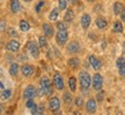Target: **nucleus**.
I'll list each match as a JSON object with an SVG mask.
<instances>
[{
	"label": "nucleus",
	"instance_id": "1",
	"mask_svg": "<svg viewBox=\"0 0 125 115\" xmlns=\"http://www.w3.org/2000/svg\"><path fill=\"white\" fill-rule=\"evenodd\" d=\"M41 89H40V92L41 96H48L50 93L52 92V85H51V81L49 80V77H42L40 82Z\"/></svg>",
	"mask_w": 125,
	"mask_h": 115
},
{
	"label": "nucleus",
	"instance_id": "2",
	"mask_svg": "<svg viewBox=\"0 0 125 115\" xmlns=\"http://www.w3.org/2000/svg\"><path fill=\"white\" fill-rule=\"evenodd\" d=\"M79 81H80V85H81V91H87L90 88L92 78H90V75L87 71H80Z\"/></svg>",
	"mask_w": 125,
	"mask_h": 115
},
{
	"label": "nucleus",
	"instance_id": "3",
	"mask_svg": "<svg viewBox=\"0 0 125 115\" xmlns=\"http://www.w3.org/2000/svg\"><path fill=\"white\" fill-rule=\"evenodd\" d=\"M67 39H68V33L66 30H58L57 35H56V40H57V44L59 46H64L66 44Z\"/></svg>",
	"mask_w": 125,
	"mask_h": 115
},
{
	"label": "nucleus",
	"instance_id": "4",
	"mask_svg": "<svg viewBox=\"0 0 125 115\" xmlns=\"http://www.w3.org/2000/svg\"><path fill=\"white\" fill-rule=\"evenodd\" d=\"M26 49H28L29 53H30V55L32 58L37 59V58L40 57V49H38V46L36 45V43H34V41H29V43L26 45Z\"/></svg>",
	"mask_w": 125,
	"mask_h": 115
},
{
	"label": "nucleus",
	"instance_id": "5",
	"mask_svg": "<svg viewBox=\"0 0 125 115\" xmlns=\"http://www.w3.org/2000/svg\"><path fill=\"white\" fill-rule=\"evenodd\" d=\"M92 83H93V88L96 90V91H100L103 86V78L100 74H95L93 76V80H92Z\"/></svg>",
	"mask_w": 125,
	"mask_h": 115
},
{
	"label": "nucleus",
	"instance_id": "6",
	"mask_svg": "<svg viewBox=\"0 0 125 115\" xmlns=\"http://www.w3.org/2000/svg\"><path fill=\"white\" fill-rule=\"evenodd\" d=\"M53 84L57 90H62L64 89V81H62L60 73H58V71H56L53 75Z\"/></svg>",
	"mask_w": 125,
	"mask_h": 115
},
{
	"label": "nucleus",
	"instance_id": "7",
	"mask_svg": "<svg viewBox=\"0 0 125 115\" xmlns=\"http://www.w3.org/2000/svg\"><path fill=\"white\" fill-rule=\"evenodd\" d=\"M49 108H50V111H52V112L58 111L59 108H60V100H59L58 97H52L49 100Z\"/></svg>",
	"mask_w": 125,
	"mask_h": 115
},
{
	"label": "nucleus",
	"instance_id": "8",
	"mask_svg": "<svg viewBox=\"0 0 125 115\" xmlns=\"http://www.w3.org/2000/svg\"><path fill=\"white\" fill-rule=\"evenodd\" d=\"M36 93H37L36 89L34 88L32 85H29V86L26 88L24 92H23V98H24L26 100H27V99H32V98L36 96Z\"/></svg>",
	"mask_w": 125,
	"mask_h": 115
},
{
	"label": "nucleus",
	"instance_id": "9",
	"mask_svg": "<svg viewBox=\"0 0 125 115\" xmlns=\"http://www.w3.org/2000/svg\"><path fill=\"white\" fill-rule=\"evenodd\" d=\"M80 44L78 43V41H72V43H70L68 44V46H67V52L70 54H76L80 52Z\"/></svg>",
	"mask_w": 125,
	"mask_h": 115
},
{
	"label": "nucleus",
	"instance_id": "10",
	"mask_svg": "<svg viewBox=\"0 0 125 115\" xmlns=\"http://www.w3.org/2000/svg\"><path fill=\"white\" fill-rule=\"evenodd\" d=\"M6 49H8V51H10V52H18L19 49H20V43H19L18 40L12 39L10 41H8V43H7V45H6Z\"/></svg>",
	"mask_w": 125,
	"mask_h": 115
},
{
	"label": "nucleus",
	"instance_id": "11",
	"mask_svg": "<svg viewBox=\"0 0 125 115\" xmlns=\"http://www.w3.org/2000/svg\"><path fill=\"white\" fill-rule=\"evenodd\" d=\"M90 22H92L90 15H88V14H83L82 17H81V27H82V29H83V30H87L90 25Z\"/></svg>",
	"mask_w": 125,
	"mask_h": 115
},
{
	"label": "nucleus",
	"instance_id": "12",
	"mask_svg": "<svg viewBox=\"0 0 125 115\" xmlns=\"http://www.w3.org/2000/svg\"><path fill=\"white\" fill-rule=\"evenodd\" d=\"M89 63L92 65V67H93L95 70H98V69H101V66H102V63H101V61L98 60L97 58L95 57V55H89Z\"/></svg>",
	"mask_w": 125,
	"mask_h": 115
},
{
	"label": "nucleus",
	"instance_id": "13",
	"mask_svg": "<svg viewBox=\"0 0 125 115\" xmlns=\"http://www.w3.org/2000/svg\"><path fill=\"white\" fill-rule=\"evenodd\" d=\"M21 71H22L23 76L29 77V76H31L34 74V68H32V66H30V65H23V66L21 67Z\"/></svg>",
	"mask_w": 125,
	"mask_h": 115
},
{
	"label": "nucleus",
	"instance_id": "14",
	"mask_svg": "<svg viewBox=\"0 0 125 115\" xmlns=\"http://www.w3.org/2000/svg\"><path fill=\"white\" fill-rule=\"evenodd\" d=\"M117 68H118V71L121 76L125 75V59L123 57H121L118 60H117Z\"/></svg>",
	"mask_w": 125,
	"mask_h": 115
},
{
	"label": "nucleus",
	"instance_id": "15",
	"mask_svg": "<svg viewBox=\"0 0 125 115\" xmlns=\"http://www.w3.org/2000/svg\"><path fill=\"white\" fill-rule=\"evenodd\" d=\"M86 109L88 113H95L96 112V101L94 100V99H89L87 104H86Z\"/></svg>",
	"mask_w": 125,
	"mask_h": 115
},
{
	"label": "nucleus",
	"instance_id": "16",
	"mask_svg": "<svg viewBox=\"0 0 125 115\" xmlns=\"http://www.w3.org/2000/svg\"><path fill=\"white\" fill-rule=\"evenodd\" d=\"M43 31H44L45 37H52L54 33L53 28L51 27L49 23H44V24H43Z\"/></svg>",
	"mask_w": 125,
	"mask_h": 115
},
{
	"label": "nucleus",
	"instance_id": "17",
	"mask_svg": "<svg viewBox=\"0 0 125 115\" xmlns=\"http://www.w3.org/2000/svg\"><path fill=\"white\" fill-rule=\"evenodd\" d=\"M73 18H74V12H73V9L72 8H68L66 10V14H65V16H64V21L66 23H70L73 21Z\"/></svg>",
	"mask_w": 125,
	"mask_h": 115
},
{
	"label": "nucleus",
	"instance_id": "18",
	"mask_svg": "<svg viewBox=\"0 0 125 115\" xmlns=\"http://www.w3.org/2000/svg\"><path fill=\"white\" fill-rule=\"evenodd\" d=\"M20 7H21L20 0H12V2H10V10L13 13H18L20 10Z\"/></svg>",
	"mask_w": 125,
	"mask_h": 115
},
{
	"label": "nucleus",
	"instance_id": "19",
	"mask_svg": "<svg viewBox=\"0 0 125 115\" xmlns=\"http://www.w3.org/2000/svg\"><path fill=\"white\" fill-rule=\"evenodd\" d=\"M122 12H124V5L122 2H115V5H114V13L116 15H119Z\"/></svg>",
	"mask_w": 125,
	"mask_h": 115
},
{
	"label": "nucleus",
	"instance_id": "20",
	"mask_svg": "<svg viewBox=\"0 0 125 115\" xmlns=\"http://www.w3.org/2000/svg\"><path fill=\"white\" fill-rule=\"evenodd\" d=\"M95 22H96V25H97V28H98V29H101V30L105 29V28H107V25H108V22L105 21V20H104V18H102V17H101V18L98 17L97 20L95 21Z\"/></svg>",
	"mask_w": 125,
	"mask_h": 115
},
{
	"label": "nucleus",
	"instance_id": "21",
	"mask_svg": "<svg viewBox=\"0 0 125 115\" xmlns=\"http://www.w3.org/2000/svg\"><path fill=\"white\" fill-rule=\"evenodd\" d=\"M18 73H19V65L13 62L10 65V67H9V74H10V76H16Z\"/></svg>",
	"mask_w": 125,
	"mask_h": 115
},
{
	"label": "nucleus",
	"instance_id": "22",
	"mask_svg": "<svg viewBox=\"0 0 125 115\" xmlns=\"http://www.w3.org/2000/svg\"><path fill=\"white\" fill-rule=\"evenodd\" d=\"M20 29H21L23 32H28V31L30 30V24H29L26 20H22V21L20 22Z\"/></svg>",
	"mask_w": 125,
	"mask_h": 115
},
{
	"label": "nucleus",
	"instance_id": "23",
	"mask_svg": "<svg viewBox=\"0 0 125 115\" xmlns=\"http://www.w3.org/2000/svg\"><path fill=\"white\" fill-rule=\"evenodd\" d=\"M79 65H80V60L78 58H71L68 60V66L71 68H76V67H79Z\"/></svg>",
	"mask_w": 125,
	"mask_h": 115
},
{
	"label": "nucleus",
	"instance_id": "24",
	"mask_svg": "<svg viewBox=\"0 0 125 115\" xmlns=\"http://www.w3.org/2000/svg\"><path fill=\"white\" fill-rule=\"evenodd\" d=\"M68 86H70V90H71L72 92H74L76 90V80L74 77H70V80H68Z\"/></svg>",
	"mask_w": 125,
	"mask_h": 115
},
{
	"label": "nucleus",
	"instance_id": "25",
	"mask_svg": "<svg viewBox=\"0 0 125 115\" xmlns=\"http://www.w3.org/2000/svg\"><path fill=\"white\" fill-rule=\"evenodd\" d=\"M58 16H59L58 9L54 8V9H52V12L50 13V15H49V20H50V21H57Z\"/></svg>",
	"mask_w": 125,
	"mask_h": 115
},
{
	"label": "nucleus",
	"instance_id": "26",
	"mask_svg": "<svg viewBox=\"0 0 125 115\" xmlns=\"http://www.w3.org/2000/svg\"><path fill=\"white\" fill-rule=\"evenodd\" d=\"M10 96H12V90H4L2 92L0 93V97H1V99H4V100L10 98Z\"/></svg>",
	"mask_w": 125,
	"mask_h": 115
},
{
	"label": "nucleus",
	"instance_id": "27",
	"mask_svg": "<svg viewBox=\"0 0 125 115\" xmlns=\"http://www.w3.org/2000/svg\"><path fill=\"white\" fill-rule=\"evenodd\" d=\"M123 24L121 22H116L114 24V31L115 32H123Z\"/></svg>",
	"mask_w": 125,
	"mask_h": 115
},
{
	"label": "nucleus",
	"instance_id": "28",
	"mask_svg": "<svg viewBox=\"0 0 125 115\" xmlns=\"http://www.w3.org/2000/svg\"><path fill=\"white\" fill-rule=\"evenodd\" d=\"M38 41H40L41 47H46L48 46V40L45 39V36H41L40 38H38Z\"/></svg>",
	"mask_w": 125,
	"mask_h": 115
},
{
	"label": "nucleus",
	"instance_id": "29",
	"mask_svg": "<svg viewBox=\"0 0 125 115\" xmlns=\"http://www.w3.org/2000/svg\"><path fill=\"white\" fill-rule=\"evenodd\" d=\"M57 28H58V30H67V23L65 21L58 22L57 23Z\"/></svg>",
	"mask_w": 125,
	"mask_h": 115
},
{
	"label": "nucleus",
	"instance_id": "30",
	"mask_svg": "<svg viewBox=\"0 0 125 115\" xmlns=\"http://www.w3.org/2000/svg\"><path fill=\"white\" fill-rule=\"evenodd\" d=\"M67 8V0H59V9H64Z\"/></svg>",
	"mask_w": 125,
	"mask_h": 115
},
{
	"label": "nucleus",
	"instance_id": "31",
	"mask_svg": "<svg viewBox=\"0 0 125 115\" xmlns=\"http://www.w3.org/2000/svg\"><path fill=\"white\" fill-rule=\"evenodd\" d=\"M82 105H83V99H82V97H78L75 99V106L82 107Z\"/></svg>",
	"mask_w": 125,
	"mask_h": 115
},
{
	"label": "nucleus",
	"instance_id": "32",
	"mask_svg": "<svg viewBox=\"0 0 125 115\" xmlns=\"http://www.w3.org/2000/svg\"><path fill=\"white\" fill-rule=\"evenodd\" d=\"M44 5H45V2H44V1H40V2H38V4L36 5V7H35L36 12H37V13H40L41 8H42V7H43V6H44Z\"/></svg>",
	"mask_w": 125,
	"mask_h": 115
},
{
	"label": "nucleus",
	"instance_id": "33",
	"mask_svg": "<svg viewBox=\"0 0 125 115\" xmlns=\"http://www.w3.org/2000/svg\"><path fill=\"white\" fill-rule=\"evenodd\" d=\"M6 30V21L5 20H0V32Z\"/></svg>",
	"mask_w": 125,
	"mask_h": 115
},
{
	"label": "nucleus",
	"instance_id": "34",
	"mask_svg": "<svg viewBox=\"0 0 125 115\" xmlns=\"http://www.w3.org/2000/svg\"><path fill=\"white\" fill-rule=\"evenodd\" d=\"M36 114H38V115L44 114V107H43V105H41V106H37V111H36Z\"/></svg>",
	"mask_w": 125,
	"mask_h": 115
},
{
	"label": "nucleus",
	"instance_id": "35",
	"mask_svg": "<svg viewBox=\"0 0 125 115\" xmlns=\"http://www.w3.org/2000/svg\"><path fill=\"white\" fill-rule=\"evenodd\" d=\"M64 100H65V102L70 104L71 102V94L70 93H64Z\"/></svg>",
	"mask_w": 125,
	"mask_h": 115
},
{
	"label": "nucleus",
	"instance_id": "36",
	"mask_svg": "<svg viewBox=\"0 0 125 115\" xmlns=\"http://www.w3.org/2000/svg\"><path fill=\"white\" fill-rule=\"evenodd\" d=\"M8 33L10 36H13V37H16V36H18V32L14 30L13 28H9V29H8Z\"/></svg>",
	"mask_w": 125,
	"mask_h": 115
},
{
	"label": "nucleus",
	"instance_id": "37",
	"mask_svg": "<svg viewBox=\"0 0 125 115\" xmlns=\"http://www.w3.org/2000/svg\"><path fill=\"white\" fill-rule=\"evenodd\" d=\"M30 109H31V114L35 115L36 114V111H37V105H36V104H34V105L30 107Z\"/></svg>",
	"mask_w": 125,
	"mask_h": 115
},
{
	"label": "nucleus",
	"instance_id": "38",
	"mask_svg": "<svg viewBox=\"0 0 125 115\" xmlns=\"http://www.w3.org/2000/svg\"><path fill=\"white\" fill-rule=\"evenodd\" d=\"M103 98H104V93H103L102 91H101V92H98L97 93V100L98 101H102Z\"/></svg>",
	"mask_w": 125,
	"mask_h": 115
},
{
	"label": "nucleus",
	"instance_id": "39",
	"mask_svg": "<svg viewBox=\"0 0 125 115\" xmlns=\"http://www.w3.org/2000/svg\"><path fill=\"white\" fill-rule=\"evenodd\" d=\"M34 104H35V102L32 101V99H27V104H26V106H27L28 108H30Z\"/></svg>",
	"mask_w": 125,
	"mask_h": 115
},
{
	"label": "nucleus",
	"instance_id": "40",
	"mask_svg": "<svg viewBox=\"0 0 125 115\" xmlns=\"http://www.w3.org/2000/svg\"><path fill=\"white\" fill-rule=\"evenodd\" d=\"M68 2H71L72 5H75V4H78V0H67Z\"/></svg>",
	"mask_w": 125,
	"mask_h": 115
},
{
	"label": "nucleus",
	"instance_id": "41",
	"mask_svg": "<svg viewBox=\"0 0 125 115\" xmlns=\"http://www.w3.org/2000/svg\"><path fill=\"white\" fill-rule=\"evenodd\" d=\"M0 89H4V84H2L1 82H0Z\"/></svg>",
	"mask_w": 125,
	"mask_h": 115
},
{
	"label": "nucleus",
	"instance_id": "42",
	"mask_svg": "<svg viewBox=\"0 0 125 115\" xmlns=\"http://www.w3.org/2000/svg\"><path fill=\"white\" fill-rule=\"evenodd\" d=\"M73 114H74V115H79L80 113H79V112H73Z\"/></svg>",
	"mask_w": 125,
	"mask_h": 115
},
{
	"label": "nucleus",
	"instance_id": "43",
	"mask_svg": "<svg viewBox=\"0 0 125 115\" xmlns=\"http://www.w3.org/2000/svg\"><path fill=\"white\" fill-rule=\"evenodd\" d=\"M87 1H89V2H94V1H96V0H87Z\"/></svg>",
	"mask_w": 125,
	"mask_h": 115
},
{
	"label": "nucleus",
	"instance_id": "44",
	"mask_svg": "<svg viewBox=\"0 0 125 115\" xmlns=\"http://www.w3.org/2000/svg\"><path fill=\"white\" fill-rule=\"evenodd\" d=\"M24 1H27V2H29V1H31V0H24Z\"/></svg>",
	"mask_w": 125,
	"mask_h": 115
}]
</instances>
